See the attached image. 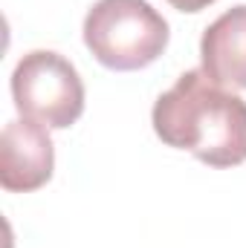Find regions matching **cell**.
Returning <instances> with one entry per match:
<instances>
[{
	"instance_id": "1",
	"label": "cell",
	"mask_w": 246,
	"mask_h": 248,
	"mask_svg": "<svg viewBox=\"0 0 246 248\" xmlns=\"http://www.w3.org/2000/svg\"><path fill=\"white\" fill-rule=\"evenodd\" d=\"M162 144L188 150L209 168H238L246 162V101L214 84L203 69L183 72L151 110Z\"/></svg>"
},
{
	"instance_id": "2",
	"label": "cell",
	"mask_w": 246,
	"mask_h": 248,
	"mask_svg": "<svg viewBox=\"0 0 246 248\" xmlns=\"http://www.w3.org/2000/svg\"><path fill=\"white\" fill-rule=\"evenodd\" d=\"M81 38L102 66L136 72L168 49L171 29L148 0H96L84 15Z\"/></svg>"
},
{
	"instance_id": "3",
	"label": "cell",
	"mask_w": 246,
	"mask_h": 248,
	"mask_svg": "<svg viewBox=\"0 0 246 248\" xmlns=\"http://www.w3.org/2000/svg\"><path fill=\"white\" fill-rule=\"evenodd\" d=\"M12 98L23 119L67 130L84 113V81L75 63L53 49H32L15 63Z\"/></svg>"
},
{
	"instance_id": "4",
	"label": "cell",
	"mask_w": 246,
	"mask_h": 248,
	"mask_svg": "<svg viewBox=\"0 0 246 248\" xmlns=\"http://www.w3.org/2000/svg\"><path fill=\"white\" fill-rule=\"evenodd\" d=\"M55 144L50 127L32 119H12L0 133V185L9 193H29L53 179Z\"/></svg>"
},
{
	"instance_id": "5",
	"label": "cell",
	"mask_w": 246,
	"mask_h": 248,
	"mask_svg": "<svg viewBox=\"0 0 246 248\" xmlns=\"http://www.w3.org/2000/svg\"><path fill=\"white\" fill-rule=\"evenodd\" d=\"M200 69L226 90H246V3L226 9L203 29Z\"/></svg>"
},
{
	"instance_id": "6",
	"label": "cell",
	"mask_w": 246,
	"mask_h": 248,
	"mask_svg": "<svg viewBox=\"0 0 246 248\" xmlns=\"http://www.w3.org/2000/svg\"><path fill=\"white\" fill-rule=\"evenodd\" d=\"M177 12H188V15H194V12H203V9H209L211 3H217V0H168Z\"/></svg>"
}]
</instances>
